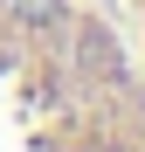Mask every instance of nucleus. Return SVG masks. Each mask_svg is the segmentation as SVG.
I'll list each match as a JSON object with an SVG mask.
<instances>
[{
    "label": "nucleus",
    "instance_id": "1",
    "mask_svg": "<svg viewBox=\"0 0 145 152\" xmlns=\"http://www.w3.org/2000/svg\"><path fill=\"white\" fill-rule=\"evenodd\" d=\"M0 152H145V56L97 0H0Z\"/></svg>",
    "mask_w": 145,
    "mask_h": 152
},
{
    "label": "nucleus",
    "instance_id": "2",
    "mask_svg": "<svg viewBox=\"0 0 145 152\" xmlns=\"http://www.w3.org/2000/svg\"><path fill=\"white\" fill-rule=\"evenodd\" d=\"M125 28H131V42H138V56H145V0H125Z\"/></svg>",
    "mask_w": 145,
    "mask_h": 152
}]
</instances>
